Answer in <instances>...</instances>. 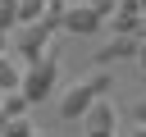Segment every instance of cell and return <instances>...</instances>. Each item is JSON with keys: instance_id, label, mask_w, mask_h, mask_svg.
Listing matches in <instances>:
<instances>
[{"instance_id": "9c48e42d", "label": "cell", "mask_w": 146, "mask_h": 137, "mask_svg": "<svg viewBox=\"0 0 146 137\" xmlns=\"http://www.w3.org/2000/svg\"><path fill=\"white\" fill-rule=\"evenodd\" d=\"M0 114H5V119H27L23 91H0Z\"/></svg>"}, {"instance_id": "7c38bea8", "label": "cell", "mask_w": 146, "mask_h": 137, "mask_svg": "<svg viewBox=\"0 0 146 137\" xmlns=\"http://www.w3.org/2000/svg\"><path fill=\"white\" fill-rule=\"evenodd\" d=\"M5 137H41V132H36V123H27V119H9V123H5Z\"/></svg>"}, {"instance_id": "4fadbf2b", "label": "cell", "mask_w": 146, "mask_h": 137, "mask_svg": "<svg viewBox=\"0 0 146 137\" xmlns=\"http://www.w3.org/2000/svg\"><path fill=\"white\" fill-rule=\"evenodd\" d=\"M128 114H132V123H137V128H146V96H141V100H137Z\"/></svg>"}, {"instance_id": "5b68a950", "label": "cell", "mask_w": 146, "mask_h": 137, "mask_svg": "<svg viewBox=\"0 0 146 137\" xmlns=\"http://www.w3.org/2000/svg\"><path fill=\"white\" fill-rule=\"evenodd\" d=\"M119 37H137L141 32V0H114V9H110V18H105Z\"/></svg>"}, {"instance_id": "ba28073f", "label": "cell", "mask_w": 146, "mask_h": 137, "mask_svg": "<svg viewBox=\"0 0 146 137\" xmlns=\"http://www.w3.org/2000/svg\"><path fill=\"white\" fill-rule=\"evenodd\" d=\"M18 82H23V64L14 55H0V91H18Z\"/></svg>"}, {"instance_id": "e0dca14e", "label": "cell", "mask_w": 146, "mask_h": 137, "mask_svg": "<svg viewBox=\"0 0 146 137\" xmlns=\"http://www.w3.org/2000/svg\"><path fill=\"white\" fill-rule=\"evenodd\" d=\"M132 137H146V128H137V132H132Z\"/></svg>"}, {"instance_id": "7a4b0ae2", "label": "cell", "mask_w": 146, "mask_h": 137, "mask_svg": "<svg viewBox=\"0 0 146 137\" xmlns=\"http://www.w3.org/2000/svg\"><path fill=\"white\" fill-rule=\"evenodd\" d=\"M55 87H59V59H55V50H46V55L32 59V64H23V82H18V91H23L27 105L46 100Z\"/></svg>"}, {"instance_id": "277c9868", "label": "cell", "mask_w": 146, "mask_h": 137, "mask_svg": "<svg viewBox=\"0 0 146 137\" xmlns=\"http://www.w3.org/2000/svg\"><path fill=\"white\" fill-rule=\"evenodd\" d=\"M59 27H64V32H78V37H87V32H100V27H105V14H100L96 5H64V18H59Z\"/></svg>"}, {"instance_id": "3957f363", "label": "cell", "mask_w": 146, "mask_h": 137, "mask_svg": "<svg viewBox=\"0 0 146 137\" xmlns=\"http://www.w3.org/2000/svg\"><path fill=\"white\" fill-rule=\"evenodd\" d=\"M50 32H55V27H46L41 18H36V23H23V27H18V37H14V55H18V64L41 59V55L50 50Z\"/></svg>"}, {"instance_id": "ffe728a7", "label": "cell", "mask_w": 146, "mask_h": 137, "mask_svg": "<svg viewBox=\"0 0 146 137\" xmlns=\"http://www.w3.org/2000/svg\"><path fill=\"white\" fill-rule=\"evenodd\" d=\"M46 5H50V0H46Z\"/></svg>"}, {"instance_id": "8992f818", "label": "cell", "mask_w": 146, "mask_h": 137, "mask_svg": "<svg viewBox=\"0 0 146 137\" xmlns=\"http://www.w3.org/2000/svg\"><path fill=\"white\" fill-rule=\"evenodd\" d=\"M137 46H141L137 37H119V32H114L105 46H96V64H100V68H110V64H119V59L137 55Z\"/></svg>"}, {"instance_id": "6da1fadb", "label": "cell", "mask_w": 146, "mask_h": 137, "mask_svg": "<svg viewBox=\"0 0 146 137\" xmlns=\"http://www.w3.org/2000/svg\"><path fill=\"white\" fill-rule=\"evenodd\" d=\"M110 87H114L110 68H96L91 78H78V82L59 96V119H82V114H87V110H91V105H96Z\"/></svg>"}, {"instance_id": "30bf717a", "label": "cell", "mask_w": 146, "mask_h": 137, "mask_svg": "<svg viewBox=\"0 0 146 137\" xmlns=\"http://www.w3.org/2000/svg\"><path fill=\"white\" fill-rule=\"evenodd\" d=\"M41 14H46V0H18V27L23 23H36Z\"/></svg>"}, {"instance_id": "d6986e66", "label": "cell", "mask_w": 146, "mask_h": 137, "mask_svg": "<svg viewBox=\"0 0 146 137\" xmlns=\"http://www.w3.org/2000/svg\"><path fill=\"white\" fill-rule=\"evenodd\" d=\"M141 18H146V0H141Z\"/></svg>"}, {"instance_id": "5bb4252c", "label": "cell", "mask_w": 146, "mask_h": 137, "mask_svg": "<svg viewBox=\"0 0 146 137\" xmlns=\"http://www.w3.org/2000/svg\"><path fill=\"white\" fill-rule=\"evenodd\" d=\"M132 59H137V64H141V73H146V41L137 46V55H132Z\"/></svg>"}, {"instance_id": "52a82bcc", "label": "cell", "mask_w": 146, "mask_h": 137, "mask_svg": "<svg viewBox=\"0 0 146 137\" xmlns=\"http://www.w3.org/2000/svg\"><path fill=\"white\" fill-rule=\"evenodd\" d=\"M114 119H119V110H114V100H110V96H100V100L82 114L87 132H114Z\"/></svg>"}, {"instance_id": "9a60e30c", "label": "cell", "mask_w": 146, "mask_h": 137, "mask_svg": "<svg viewBox=\"0 0 146 137\" xmlns=\"http://www.w3.org/2000/svg\"><path fill=\"white\" fill-rule=\"evenodd\" d=\"M87 137H114V132H87Z\"/></svg>"}, {"instance_id": "2e32d148", "label": "cell", "mask_w": 146, "mask_h": 137, "mask_svg": "<svg viewBox=\"0 0 146 137\" xmlns=\"http://www.w3.org/2000/svg\"><path fill=\"white\" fill-rule=\"evenodd\" d=\"M5 123H9V119H5V114H0V137H5Z\"/></svg>"}, {"instance_id": "8fae6325", "label": "cell", "mask_w": 146, "mask_h": 137, "mask_svg": "<svg viewBox=\"0 0 146 137\" xmlns=\"http://www.w3.org/2000/svg\"><path fill=\"white\" fill-rule=\"evenodd\" d=\"M18 27V0H0V32Z\"/></svg>"}, {"instance_id": "ac0fdd59", "label": "cell", "mask_w": 146, "mask_h": 137, "mask_svg": "<svg viewBox=\"0 0 146 137\" xmlns=\"http://www.w3.org/2000/svg\"><path fill=\"white\" fill-rule=\"evenodd\" d=\"M0 55H5V32H0Z\"/></svg>"}]
</instances>
